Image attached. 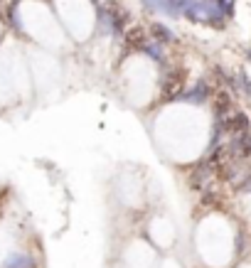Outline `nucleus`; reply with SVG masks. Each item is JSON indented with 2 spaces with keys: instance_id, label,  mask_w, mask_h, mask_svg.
Returning a JSON list of instances; mask_svg holds the SVG:
<instances>
[{
  "instance_id": "nucleus-4",
  "label": "nucleus",
  "mask_w": 251,
  "mask_h": 268,
  "mask_svg": "<svg viewBox=\"0 0 251 268\" xmlns=\"http://www.w3.org/2000/svg\"><path fill=\"white\" fill-rule=\"evenodd\" d=\"M153 62H163V45L160 42H143V47H140Z\"/></svg>"
},
{
  "instance_id": "nucleus-3",
  "label": "nucleus",
  "mask_w": 251,
  "mask_h": 268,
  "mask_svg": "<svg viewBox=\"0 0 251 268\" xmlns=\"http://www.w3.org/2000/svg\"><path fill=\"white\" fill-rule=\"evenodd\" d=\"M150 32H153V37H155V42H175V32L168 27V25H163V22H155L153 27H150Z\"/></svg>"
},
{
  "instance_id": "nucleus-5",
  "label": "nucleus",
  "mask_w": 251,
  "mask_h": 268,
  "mask_svg": "<svg viewBox=\"0 0 251 268\" xmlns=\"http://www.w3.org/2000/svg\"><path fill=\"white\" fill-rule=\"evenodd\" d=\"M242 89H244L247 94H251V79L247 74H242Z\"/></svg>"
},
{
  "instance_id": "nucleus-1",
  "label": "nucleus",
  "mask_w": 251,
  "mask_h": 268,
  "mask_svg": "<svg viewBox=\"0 0 251 268\" xmlns=\"http://www.w3.org/2000/svg\"><path fill=\"white\" fill-rule=\"evenodd\" d=\"M207 96H209V86H207V81H197V84L189 89L183 99L189 101V104H204V101H207Z\"/></svg>"
},
{
  "instance_id": "nucleus-2",
  "label": "nucleus",
  "mask_w": 251,
  "mask_h": 268,
  "mask_svg": "<svg viewBox=\"0 0 251 268\" xmlns=\"http://www.w3.org/2000/svg\"><path fill=\"white\" fill-rule=\"evenodd\" d=\"M2 268H37V264H35V259L27 256V254H12V256L5 261Z\"/></svg>"
}]
</instances>
